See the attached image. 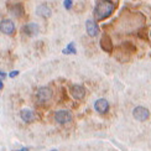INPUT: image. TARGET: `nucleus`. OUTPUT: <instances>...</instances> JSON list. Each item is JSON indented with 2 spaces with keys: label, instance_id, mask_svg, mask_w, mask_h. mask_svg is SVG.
Returning <instances> with one entry per match:
<instances>
[{
  "label": "nucleus",
  "instance_id": "19",
  "mask_svg": "<svg viewBox=\"0 0 151 151\" xmlns=\"http://www.w3.org/2000/svg\"><path fill=\"white\" fill-rule=\"evenodd\" d=\"M51 151H57V150H51Z\"/></svg>",
  "mask_w": 151,
  "mask_h": 151
},
{
  "label": "nucleus",
  "instance_id": "6",
  "mask_svg": "<svg viewBox=\"0 0 151 151\" xmlns=\"http://www.w3.org/2000/svg\"><path fill=\"white\" fill-rule=\"evenodd\" d=\"M52 97V91L48 87H41L37 91V99L40 102H47Z\"/></svg>",
  "mask_w": 151,
  "mask_h": 151
},
{
  "label": "nucleus",
  "instance_id": "14",
  "mask_svg": "<svg viewBox=\"0 0 151 151\" xmlns=\"http://www.w3.org/2000/svg\"><path fill=\"white\" fill-rule=\"evenodd\" d=\"M63 5H65V8H66L67 10H71L72 5H73V1H72V0H65V1H63Z\"/></svg>",
  "mask_w": 151,
  "mask_h": 151
},
{
  "label": "nucleus",
  "instance_id": "11",
  "mask_svg": "<svg viewBox=\"0 0 151 151\" xmlns=\"http://www.w3.org/2000/svg\"><path fill=\"white\" fill-rule=\"evenodd\" d=\"M36 12H37V15H39V16L46 17V19H47V17H50V16H51V14H52L51 9H50L48 6H47V5H45V4L37 6V8H36Z\"/></svg>",
  "mask_w": 151,
  "mask_h": 151
},
{
  "label": "nucleus",
  "instance_id": "4",
  "mask_svg": "<svg viewBox=\"0 0 151 151\" xmlns=\"http://www.w3.org/2000/svg\"><path fill=\"white\" fill-rule=\"evenodd\" d=\"M55 120L58 124H67L72 120V114L68 110H58L55 114Z\"/></svg>",
  "mask_w": 151,
  "mask_h": 151
},
{
  "label": "nucleus",
  "instance_id": "5",
  "mask_svg": "<svg viewBox=\"0 0 151 151\" xmlns=\"http://www.w3.org/2000/svg\"><path fill=\"white\" fill-rule=\"evenodd\" d=\"M71 94L74 99L77 100H82L84 97H86V89L81 84H74L71 87Z\"/></svg>",
  "mask_w": 151,
  "mask_h": 151
},
{
  "label": "nucleus",
  "instance_id": "9",
  "mask_svg": "<svg viewBox=\"0 0 151 151\" xmlns=\"http://www.w3.org/2000/svg\"><path fill=\"white\" fill-rule=\"evenodd\" d=\"M86 30H87V34L94 37V36H97L99 34V27H98V25L96 21H93V20H87L86 22Z\"/></svg>",
  "mask_w": 151,
  "mask_h": 151
},
{
  "label": "nucleus",
  "instance_id": "7",
  "mask_svg": "<svg viewBox=\"0 0 151 151\" xmlns=\"http://www.w3.org/2000/svg\"><path fill=\"white\" fill-rule=\"evenodd\" d=\"M94 109H96L98 113H100V114H105V113L109 110V103H108V100L104 99V98L98 99L97 102L94 103Z\"/></svg>",
  "mask_w": 151,
  "mask_h": 151
},
{
  "label": "nucleus",
  "instance_id": "2",
  "mask_svg": "<svg viewBox=\"0 0 151 151\" xmlns=\"http://www.w3.org/2000/svg\"><path fill=\"white\" fill-rule=\"evenodd\" d=\"M149 115H150V113H149V109L145 108V106H136V108H134L133 110V116L136 119L137 122H145L149 119Z\"/></svg>",
  "mask_w": 151,
  "mask_h": 151
},
{
  "label": "nucleus",
  "instance_id": "16",
  "mask_svg": "<svg viewBox=\"0 0 151 151\" xmlns=\"http://www.w3.org/2000/svg\"><path fill=\"white\" fill-rule=\"evenodd\" d=\"M5 77H6V74H5L4 72H1V71H0V81H3Z\"/></svg>",
  "mask_w": 151,
  "mask_h": 151
},
{
  "label": "nucleus",
  "instance_id": "1",
  "mask_svg": "<svg viewBox=\"0 0 151 151\" xmlns=\"http://www.w3.org/2000/svg\"><path fill=\"white\" fill-rule=\"evenodd\" d=\"M115 9V5L113 4L109 0H103L100 1L97 6H96V10H94V16L98 21H102V20H105L106 17H109L113 11Z\"/></svg>",
  "mask_w": 151,
  "mask_h": 151
},
{
  "label": "nucleus",
  "instance_id": "15",
  "mask_svg": "<svg viewBox=\"0 0 151 151\" xmlns=\"http://www.w3.org/2000/svg\"><path fill=\"white\" fill-rule=\"evenodd\" d=\"M17 74H19V71H12V72H10L9 77H10V78H14V77H16Z\"/></svg>",
  "mask_w": 151,
  "mask_h": 151
},
{
  "label": "nucleus",
  "instance_id": "8",
  "mask_svg": "<svg viewBox=\"0 0 151 151\" xmlns=\"http://www.w3.org/2000/svg\"><path fill=\"white\" fill-rule=\"evenodd\" d=\"M100 48H102L104 52H108V53L111 52V50H113L111 40L106 34H104L102 37H100Z\"/></svg>",
  "mask_w": 151,
  "mask_h": 151
},
{
  "label": "nucleus",
  "instance_id": "12",
  "mask_svg": "<svg viewBox=\"0 0 151 151\" xmlns=\"http://www.w3.org/2000/svg\"><path fill=\"white\" fill-rule=\"evenodd\" d=\"M20 116H21L22 120L26 122V123H31V122L35 120V113L30 109H22L20 111Z\"/></svg>",
  "mask_w": 151,
  "mask_h": 151
},
{
  "label": "nucleus",
  "instance_id": "18",
  "mask_svg": "<svg viewBox=\"0 0 151 151\" xmlns=\"http://www.w3.org/2000/svg\"><path fill=\"white\" fill-rule=\"evenodd\" d=\"M3 88H4V84H3V82H1V81H0V91H1V89H3Z\"/></svg>",
  "mask_w": 151,
  "mask_h": 151
},
{
  "label": "nucleus",
  "instance_id": "10",
  "mask_svg": "<svg viewBox=\"0 0 151 151\" xmlns=\"http://www.w3.org/2000/svg\"><path fill=\"white\" fill-rule=\"evenodd\" d=\"M39 30H40L39 25L35 24V22H30L27 25H25L24 29H22V31L27 36H35V35H37V34H39Z\"/></svg>",
  "mask_w": 151,
  "mask_h": 151
},
{
  "label": "nucleus",
  "instance_id": "13",
  "mask_svg": "<svg viewBox=\"0 0 151 151\" xmlns=\"http://www.w3.org/2000/svg\"><path fill=\"white\" fill-rule=\"evenodd\" d=\"M62 52H63L65 55H70V53L76 55V53H77V50H76V47H74V43L71 42V43H68L66 48H63V51H62Z\"/></svg>",
  "mask_w": 151,
  "mask_h": 151
},
{
  "label": "nucleus",
  "instance_id": "3",
  "mask_svg": "<svg viewBox=\"0 0 151 151\" xmlns=\"http://www.w3.org/2000/svg\"><path fill=\"white\" fill-rule=\"evenodd\" d=\"M0 31L5 35H12L15 32V24L9 19H4L0 21Z\"/></svg>",
  "mask_w": 151,
  "mask_h": 151
},
{
  "label": "nucleus",
  "instance_id": "17",
  "mask_svg": "<svg viewBox=\"0 0 151 151\" xmlns=\"http://www.w3.org/2000/svg\"><path fill=\"white\" fill-rule=\"evenodd\" d=\"M16 151H29V149H26V147H22V149H20V150H16Z\"/></svg>",
  "mask_w": 151,
  "mask_h": 151
}]
</instances>
